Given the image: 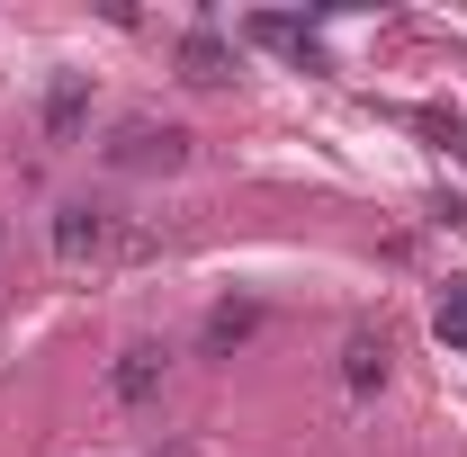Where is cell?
<instances>
[{"mask_svg": "<svg viewBox=\"0 0 467 457\" xmlns=\"http://www.w3.org/2000/svg\"><path fill=\"white\" fill-rule=\"evenodd\" d=\"M333 377H342L350 403H368L387 377H396V332H387V323H350V332H342V368H333Z\"/></svg>", "mask_w": 467, "mask_h": 457, "instance_id": "cell-4", "label": "cell"}, {"mask_svg": "<svg viewBox=\"0 0 467 457\" xmlns=\"http://www.w3.org/2000/svg\"><path fill=\"white\" fill-rule=\"evenodd\" d=\"M90 126V72H55V90H46V144H72Z\"/></svg>", "mask_w": 467, "mask_h": 457, "instance_id": "cell-7", "label": "cell"}, {"mask_svg": "<svg viewBox=\"0 0 467 457\" xmlns=\"http://www.w3.org/2000/svg\"><path fill=\"white\" fill-rule=\"evenodd\" d=\"M234 72H243V55H234L216 27H198V36H180V81L189 90H225Z\"/></svg>", "mask_w": 467, "mask_h": 457, "instance_id": "cell-6", "label": "cell"}, {"mask_svg": "<svg viewBox=\"0 0 467 457\" xmlns=\"http://www.w3.org/2000/svg\"><path fill=\"white\" fill-rule=\"evenodd\" d=\"M99 153H109V171H189V135L153 126V117H126Z\"/></svg>", "mask_w": 467, "mask_h": 457, "instance_id": "cell-3", "label": "cell"}, {"mask_svg": "<svg viewBox=\"0 0 467 457\" xmlns=\"http://www.w3.org/2000/svg\"><path fill=\"white\" fill-rule=\"evenodd\" d=\"M171 368H180V350H171V341H153V332H144V341H126V350L109 359V403L144 412V403L171 386Z\"/></svg>", "mask_w": 467, "mask_h": 457, "instance_id": "cell-2", "label": "cell"}, {"mask_svg": "<svg viewBox=\"0 0 467 457\" xmlns=\"http://www.w3.org/2000/svg\"><path fill=\"white\" fill-rule=\"evenodd\" d=\"M153 457H198V449H189V440H171V449H153Z\"/></svg>", "mask_w": 467, "mask_h": 457, "instance_id": "cell-10", "label": "cell"}, {"mask_svg": "<svg viewBox=\"0 0 467 457\" xmlns=\"http://www.w3.org/2000/svg\"><path fill=\"white\" fill-rule=\"evenodd\" d=\"M46 251L63 269H126V260H153V233L109 216V207H90V198H63L46 216Z\"/></svg>", "mask_w": 467, "mask_h": 457, "instance_id": "cell-1", "label": "cell"}, {"mask_svg": "<svg viewBox=\"0 0 467 457\" xmlns=\"http://www.w3.org/2000/svg\"><path fill=\"white\" fill-rule=\"evenodd\" d=\"M243 36H252V46H279V55H296L306 72H324V63H315V36H306L296 18H270V9H261V18H243Z\"/></svg>", "mask_w": 467, "mask_h": 457, "instance_id": "cell-8", "label": "cell"}, {"mask_svg": "<svg viewBox=\"0 0 467 457\" xmlns=\"http://www.w3.org/2000/svg\"><path fill=\"white\" fill-rule=\"evenodd\" d=\"M431 332H441L450 350H467V279H450L441 296H431Z\"/></svg>", "mask_w": 467, "mask_h": 457, "instance_id": "cell-9", "label": "cell"}, {"mask_svg": "<svg viewBox=\"0 0 467 457\" xmlns=\"http://www.w3.org/2000/svg\"><path fill=\"white\" fill-rule=\"evenodd\" d=\"M252 332H261V296H216L207 323H198V359H234Z\"/></svg>", "mask_w": 467, "mask_h": 457, "instance_id": "cell-5", "label": "cell"}]
</instances>
